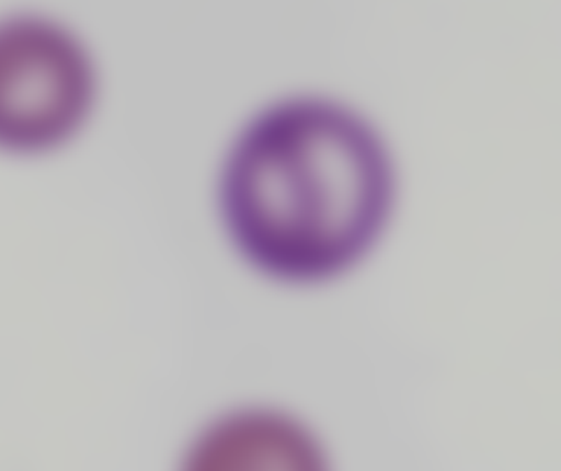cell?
Wrapping results in <instances>:
<instances>
[{
  "label": "cell",
  "mask_w": 561,
  "mask_h": 471,
  "mask_svg": "<svg viewBox=\"0 0 561 471\" xmlns=\"http://www.w3.org/2000/svg\"><path fill=\"white\" fill-rule=\"evenodd\" d=\"M390 153L364 118L323 99H291L237 137L219 183L239 253L285 283H318L370 251L390 218Z\"/></svg>",
  "instance_id": "6da1fadb"
},
{
  "label": "cell",
  "mask_w": 561,
  "mask_h": 471,
  "mask_svg": "<svg viewBox=\"0 0 561 471\" xmlns=\"http://www.w3.org/2000/svg\"><path fill=\"white\" fill-rule=\"evenodd\" d=\"M323 458L311 435L285 415L241 412L210 426L192 449L201 470L320 468Z\"/></svg>",
  "instance_id": "3957f363"
},
{
  "label": "cell",
  "mask_w": 561,
  "mask_h": 471,
  "mask_svg": "<svg viewBox=\"0 0 561 471\" xmlns=\"http://www.w3.org/2000/svg\"><path fill=\"white\" fill-rule=\"evenodd\" d=\"M95 99L87 51L57 23L0 22V151H51L83 127Z\"/></svg>",
  "instance_id": "7a4b0ae2"
}]
</instances>
